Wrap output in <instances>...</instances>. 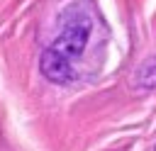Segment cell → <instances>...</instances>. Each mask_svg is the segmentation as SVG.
<instances>
[{"label":"cell","instance_id":"6da1fadb","mask_svg":"<svg viewBox=\"0 0 156 151\" xmlns=\"http://www.w3.org/2000/svg\"><path fill=\"white\" fill-rule=\"evenodd\" d=\"M88 37H90V17H88L85 7H80V2H78L66 12L61 32H58V37L54 39V44L49 49L73 63V58H78L83 54V49L88 44Z\"/></svg>","mask_w":156,"mask_h":151},{"label":"cell","instance_id":"7a4b0ae2","mask_svg":"<svg viewBox=\"0 0 156 151\" xmlns=\"http://www.w3.org/2000/svg\"><path fill=\"white\" fill-rule=\"evenodd\" d=\"M39 68H41V76L49 78L51 83H68L71 76H73V63L66 61L63 56H58V54L51 51V49H44V51H41Z\"/></svg>","mask_w":156,"mask_h":151},{"label":"cell","instance_id":"3957f363","mask_svg":"<svg viewBox=\"0 0 156 151\" xmlns=\"http://www.w3.org/2000/svg\"><path fill=\"white\" fill-rule=\"evenodd\" d=\"M136 83L144 88H156V58L141 63V68L136 73Z\"/></svg>","mask_w":156,"mask_h":151}]
</instances>
